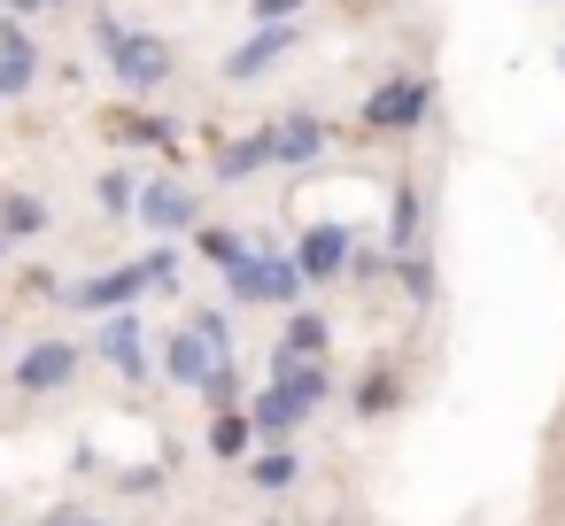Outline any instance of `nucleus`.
<instances>
[{
  "label": "nucleus",
  "instance_id": "nucleus-1",
  "mask_svg": "<svg viewBox=\"0 0 565 526\" xmlns=\"http://www.w3.org/2000/svg\"><path fill=\"white\" fill-rule=\"evenodd\" d=\"M94 40H102V55H109V78L117 86H132V94H156L179 63H171V47L163 40H148V32H125V24H94Z\"/></svg>",
  "mask_w": 565,
  "mask_h": 526
},
{
  "label": "nucleus",
  "instance_id": "nucleus-2",
  "mask_svg": "<svg viewBox=\"0 0 565 526\" xmlns=\"http://www.w3.org/2000/svg\"><path fill=\"white\" fill-rule=\"evenodd\" d=\"M225 287H233V302H295L302 264H295V256H241V264L225 271Z\"/></svg>",
  "mask_w": 565,
  "mask_h": 526
},
{
  "label": "nucleus",
  "instance_id": "nucleus-3",
  "mask_svg": "<svg viewBox=\"0 0 565 526\" xmlns=\"http://www.w3.org/2000/svg\"><path fill=\"white\" fill-rule=\"evenodd\" d=\"M426 109H434V86L426 78H387L364 101V132H411V125H426Z\"/></svg>",
  "mask_w": 565,
  "mask_h": 526
},
{
  "label": "nucleus",
  "instance_id": "nucleus-4",
  "mask_svg": "<svg viewBox=\"0 0 565 526\" xmlns=\"http://www.w3.org/2000/svg\"><path fill=\"white\" fill-rule=\"evenodd\" d=\"M217 364H225V348H217L210 333H194V325H179V333L163 341V372H171L179 387H210Z\"/></svg>",
  "mask_w": 565,
  "mask_h": 526
},
{
  "label": "nucleus",
  "instance_id": "nucleus-5",
  "mask_svg": "<svg viewBox=\"0 0 565 526\" xmlns=\"http://www.w3.org/2000/svg\"><path fill=\"white\" fill-rule=\"evenodd\" d=\"M349 256H356V240L341 225H302V240H295L302 279H333V271H349Z\"/></svg>",
  "mask_w": 565,
  "mask_h": 526
},
{
  "label": "nucleus",
  "instance_id": "nucleus-6",
  "mask_svg": "<svg viewBox=\"0 0 565 526\" xmlns=\"http://www.w3.org/2000/svg\"><path fill=\"white\" fill-rule=\"evenodd\" d=\"M71 372H78V348H71V341H40V348H24L17 387H24V395H55V387H71Z\"/></svg>",
  "mask_w": 565,
  "mask_h": 526
},
{
  "label": "nucleus",
  "instance_id": "nucleus-7",
  "mask_svg": "<svg viewBox=\"0 0 565 526\" xmlns=\"http://www.w3.org/2000/svg\"><path fill=\"white\" fill-rule=\"evenodd\" d=\"M140 287H156V271H148V264H125V271H102V279H86L71 302H78V310H125Z\"/></svg>",
  "mask_w": 565,
  "mask_h": 526
},
{
  "label": "nucleus",
  "instance_id": "nucleus-8",
  "mask_svg": "<svg viewBox=\"0 0 565 526\" xmlns=\"http://www.w3.org/2000/svg\"><path fill=\"white\" fill-rule=\"evenodd\" d=\"M102 356L125 372V379H148V348H140V318H102Z\"/></svg>",
  "mask_w": 565,
  "mask_h": 526
},
{
  "label": "nucleus",
  "instance_id": "nucleus-9",
  "mask_svg": "<svg viewBox=\"0 0 565 526\" xmlns=\"http://www.w3.org/2000/svg\"><path fill=\"white\" fill-rule=\"evenodd\" d=\"M271 379H279V387H295V395H302L310 410H318V402L333 395V379H326V364H318V356H295V348H279V356H271Z\"/></svg>",
  "mask_w": 565,
  "mask_h": 526
},
{
  "label": "nucleus",
  "instance_id": "nucleus-10",
  "mask_svg": "<svg viewBox=\"0 0 565 526\" xmlns=\"http://www.w3.org/2000/svg\"><path fill=\"white\" fill-rule=\"evenodd\" d=\"M302 418H310V402H302L295 387H279V379H271V387L256 395V426H264L271 441H287V433H302Z\"/></svg>",
  "mask_w": 565,
  "mask_h": 526
},
{
  "label": "nucleus",
  "instance_id": "nucleus-11",
  "mask_svg": "<svg viewBox=\"0 0 565 526\" xmlns=\"http://www.w3.org/2000/svg\"><path fill=\"white\" fill-rule=\"evenodd\" d=\"M271 155H279V163H318V155H326V125H318V117L271 125Z\"/></svg>",
  "mask_w": 565,
  "mask_h": 526
},
{
  "label": "nucleus",
  "instance_id": "nucleus-12",
  "mask_svg": "<svg viewBox=\"0 0 565 526\" xmlns=\"http://www.w3.org/2000/svg\"><path fill=\"white\" fill-rule=\"evenodd\" d=\"M287 47H295V32H287V24H264L248 47H233V55H225V71H233V78H256V71H264V63H279Z\"/></svg>",
  "mask_w": 565,
  "mask_h": 526
},
{
  "label": "nucleus",
  "instance_id": "nucleus-13",
  "mask_svg": "<svg viewBox=\"0 0 565 526\" xmlns=\"http://www.w3.org/2000/svg\"><path fill=\"white\" fill-rule=\"evenodd\" d=\"M140 217H148L156 233H186V225H194V194H179V186H148V194H140Z\"/></svg>",
  "mask_w": 565,
  "mask_h": 526
},
{
  "label": "nucleus",
  "instance_id": "nucleus-14",
  "mask_svg": "<svg viewBox=\"0 0 565 526\" xmlns=\"http://www.w3.org/2000/svg\"><path fill=\"white\" fill-rule=\"evenodd\" d=\"M264 426H256V410H217V426H210V449L217 457H248V441H256Z\"/></svg>",
  "mask_w": 565,
  "mask_h": 526
},
{
  "label": "nucleus",
  "instance_id": "nucleus-15",
  "mask_svg": "<svg viewBox=\"0 0 565 526\" xmlns=\"http://www.w3.org/2000/svg\"><path fill=\"white\" fill-rule=\"evenodd\" d=\"M264 163H279V155H271V132H256V140H233V148L217 155V171H225V179H248V171H264Z\"/></svg>",
  "mask_w": 565,
  "mask_h": 526
},
{
  "label": "nucleus",
  "instance_id": "nucleus-16",
  "mask_svg": "<svg viewBox=\"0 0 565 526\" xmlns=\"http://www.w3.org/2000/svg\"><path fill=\"white\" fill-rule=\"evenodd\" d=\"M47 225V210L32 202V194H0V233L9 240H24V233H40Z\"/></svg>",
  "mask_w": 565,
  "mask_h": 526
},
{
  "label": "nucleus",
  "instance_id": "nucleus-17",
  "mask_svg": "<svg viewBox=\"0 0 565 526\" xmlns=\"http://www.w3.org/2000/svg\"><path fill=\"white\" fill-rule=\"evenodd\" d=\"M32 71H40V63H32L24 40H17V47H0V101H17V94L32 86Z\"/></svg>",
  "mask_w": 565,
  "mask_h": 526
},
{
  "label": "nucleus",
  "instance_id": "nucleus-18",
  "mask_svg": "<svg viewBox=\"0 0 565 526\" xmlns=\"http://www.w3.org/2000/svg\"><path fill=\"white\" fill-rule=\"evenodd\" d=\"M279 348H295V356H326V318H318V310L287 318V341H279Z\"/></svg>",
  "mask_w": 565,
  "mask_h": 526
},
{
  "label": "nucleus",
  "instance_id": "nucleus-19",
  "mask_svg": "<svg viewBox=\"0 0 565 526\" xmlns=\"http://www.w3.org/2000/svg\"><path fill=\"white\" fill-rule=\"evenodd\" d=\"M248 472H256V487H295V472H302V457H295V449H271V457H256Z\"/></svg>",
  "mask_w": 565,
  "mask_h": 526
},
{
  "label": "nucleus",
  "instance_id": "nucleus-20",
  "mask_svg": "<svg viewBox=\"0 0 565 526\" xmlns=\"http://www.w3.org/2000/svg\"><path fill=\"white\" fill-rule=\"evenodd\" d=\"M411 240H418V186H395V248L411 256Z\"/></svg>",
  "mask_w": 565,
  "mask_h": 526
},
{
  "label": "nucleus",
  "instance_id": "nucleus-21",
  "mask_svg": "<svg viewBox=\"0 0 565 526\" xmlns=\"http://www.w3.org/2000/svg\"><path fill=\"white\" fill-rule=\"evenodd\" d=\"M395 372H372V387H356V410H395Z\"/></svg>",
  "mask_w": 565,
  "mask_h": 526
},
{
  "label": "nucleus",
  "instance_id": "nucleus-22",
  "mask_svg": "<svg viewBox=\"0 0 565 526\" xmlns=\"http://www.w3.org/2000/svg\"><path fill=\"white\" fill-rule=\"evenodd\" d=\"M94 194H102V210H109V217H125V210H132V179H125V171H109Z\"/></svg>",
  "mask_w": 565,
  "mask_h": 526
},
{
  "label": "nucleus",
  "instance_id": "nucleus-23",
  "mask_svg": "<svg viewBox=\"0 0 565 526\" xmlns=\"http://www.w3.org/2000/svg\"><path fill=\"white\" fill-rule=\"evenodd\" d=\"M202 256H210V264H217V271H233V264H241V256H248V248H241V240H233V233H202Z\"/></svg>",
  "mask_w": 565,
  "mask_h": 526
},
{
  "label": "nucleus",
  "instance_id": "nucleus-24",
  "mask_svg": "<svg viewBox=\"0 0 565 526\" xmlns=\"http://www.w3.org/2000/svg\"><path fill=\"white\" fill-rule=\"evenodd\" d=\"M202 395H210V402H217V410H233V402H241V372H233V364H217V372H210V387H202Z\"/></svg>",
  "mask_w": 565,
  "mask_h": 526
},
{
  "label": "nucleus",
  "instance_id": "nucleus-25",
  "mask_svg": "<svg viewBox=\"0 0 565 526\" xmlns=\"http://www.w3.org/2000/svg\"><path fill=\"white\" fill-rule=\"evenodd\" d=\"M310 0H256V24H295Z\"/></svg>",
  "mask_w": 565,
  "mask_h": 526
},
{
  "label": "nucleus",
  "instance_id": "nucleus-26",
  "mask_svg": "<svg viewBox=\"0 0 565 526\" xmlns=\"http://www.w3.org/2000/svg\"><path fill=\"white\" fill-rule=\"evenodd\" d=\"M395 271H403V287H411V294H434V271H426V264H418V256H403V264H395Z\"/></svg>",
  "mask_w": 565,
  "mask_h": 526
},
{
  "label": "nucleus",
  "instance_id": "nucleus-27",
  "mask_svg": "<svg viewBox=\"0 0 565 526\" xmlns=\"http://www.w3.org/2000/svg\"><path fill=\"white\" fill-rule=\"evenodd\" d=\"M47 526H102V518H86V511H55Z\"/></svg>",
  "mask_w": 565,
  "mask_h": 526
},
{
  "label": "nucleus",
  "instance_id": "nucleus-28",
  "mask_svg": "<svg viewBox=\"0 0 565 526\" xmlns=\"http://www.w3.org/2000/svg\"><path fill=\"white\" fill-rule=\"evenodd\" d=\"M9 9H17V17H32V9H55V0H9Z\"/></svg>",
  "mask_w": 565,
  "mask_h": 526
},
{
  "label": "nucleus",
  "instance_id": "nucleus-29",
  "mask_svg": "<svg viewBox=\"0 0 565 526\" xmlns=\"http://www.w3.org/2000/svg\"><path fill=\"white\" fill-rule=\"evenodd\" d=\"M0 248H9V233H0Z\"/></svg>",
  "mask_w": 565,
  "mask_h": 526
}]
</instances>
